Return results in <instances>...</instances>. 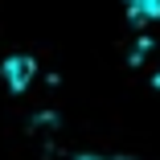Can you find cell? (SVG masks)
Instances as JSON below:
<instances>
[{"label": "cell", "mask_w": 160, "mask_h": 160, "mask_svg": "<svg viewBox=\"0 0 160 160\" xmlns=\"http://www.w3.org/2000/svg\"><path fill=\"white\" fill-rule=\"evenodd\" d=\"M156 86H160V70H156Z\"/></svg>", "instance_id": "obj_4"}, {"label": "cell", "mask_w": 160, "mask_h": 160, "mask_svg": "<svg viewBox=\"0 0 160 160\" xmlns=\"http://www.w3.org/2000/svg\"><path fill=\"white\" fill-rule=\"evenodd\" d=\"M127 4V17L148 25V21H160V0H123Z\"/></svg>", "instance_id": "obj_2"}, {"label": "cell", "mask_w": 160, "mask_h": 160, "mask_svg": "<svg viewBox=\"0 0 160 160\" xmlns=\"http://www.w3.org/2000/svg\"><path fill=\"white\" fill-rule=\"evenodd\" d=\"M74 160H132V156H115V152H78Z\"/></svg>", "instance_id": "obj_3"}, {"label": "cell", "mask_w": 160, "mask_h": 160, "mask_svg": "<svg viewBox=\"0 0 160 160\" xmlns=\"http://www.w3.org/2000/svg\"><path fill=\"white\" fill-rule=\"evenodd\" d=\"M0 74H4V82H8L12 94H25L29 86H33V78H37V62L29 53H8L4 62H0Z\"/></svg>", "instance_id": "obj_1"}]
</instances>
